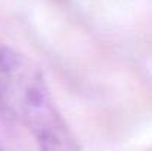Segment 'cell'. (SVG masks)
Instances as JSON below:
<instances>
[{
	"mask_svg": "<svg viewBox=\"0 0 152 151\" xmlns=\"http://www.w3.org/2000/svg\"><path fill=\"white\" fill-rule=\"evenodd\" d=\"M0 108L33 133L39 151H80L40 68L10 48L0 49Z\"/></svg>",
	"mask_w": 152,
	"mask_h": 151,
	"instance_id": "1",
	"label": "cell"
}]
</instances>
